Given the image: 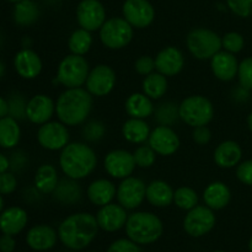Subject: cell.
<instances>
[{
	"instance_id": "cell-57",
	"label": "cell",
	"mask_w": 252,
	"mask_h": 252,
	"mask_svg": "<svg viewBox=\"0 0 252 252\" xmlns=\"http://www.w3.org/2000/svg\"><path fill=\"white\" fill-rule=\"evenodd\" d=\"M214 252H224V251H214Z\"/></svg>"
},
{
	"instance_id": "cell-27",
	"label": "cell",
	"mask_w": 252,
	"mask_h": 252,
	"mask_svg": "<svg viewBox=\"0 0 252 252\" xmlns=\"http://www.w3.org/2000/svg\"><path fill=\"white\" fill-rule=\"evenodd\" d=\"M175 191L167 182L155 180L147 186V201L158 208L169 207L174 202Z\"/></svg>"
},
{
	"instance_id": "cell-25",
	"label": "cell",
	"mask_w": 252,
	"mask_h": 252,
	"mask_svg": "<svg viewBox=\"0 0 252 252\" xmlns=\"http://www.w3.org/2000/svg\"><path fill=\"white\" fill-rule=\"evenodd\" d=\"M243 150L234 140H225L220 143L214 150V161L221 169H231L240 162Z\"/></svg>"
},
{
	"instance_id": "cell-37",
	"label": "cell",
	"mask_w": 252,
	"mask_h": 252,
	"mask_svg": "<svg viewBox=\"0 0 252 252\" xmlns=\"http://www.w3.org/2000/svg\"><path fill=\"white\" fill-rule=\"evenodd\" d=\"M174 203L184 211H191L198 206V194L191 187H180L174 193Z\"/></svg>"
},
{
	"instance_id": "cell-9",
	"label": "cell",
	"mask_w": 252,
	"mask_h": 252,
	"mask_svg": "<svg viewBox=\"0 0 252 252\" xmlns=\"http://www.w3.org/2000/svg\"><path fill=\"white\" fill-rule=\"evenodd\" d=\"M216 225L213 209L207 206H196L189 211L184 219V229L189 235L199 238L208 234Z\"/></svg>"
},
{
	"instance_id": "cell-2",
	"label": "cell",
	"mask_w": 252,
	"mask_h": 252,
	"mask_svg": "<svg viewBox=\"0 0 252 252\" xmlns=\"http://www.w3.org/2000/svg\"><path fill=\"white\" fill-rule=\"evenodd\" d=\"M59 165L66 177L78 181L88 177L95 170L97 165V155L86 143H69L62 149Z\"/></svg>"
},
{
	"instance_id": "cell-15",
	"label": "cell",
	"mask_w": 252,
	"mask_h": 252,
	"mask_svg": "<svg viewBox=\"0 0 252 252\" xmlns=\"http://www.w3.org/2000/svg\"><path fill=\"white\" fill-rule=\"evenodd\" d=\"M106 172L113 179L123 180L129 177L137 167L134 155L123 149L112 150L108 153L103 161Z\"/></svg>"
},
{
	"instance_id": "cell-1",
	"label": "cell",
	"mask_w": 252,
	"mask_h": 252,
	"mask_svg": "<svg viewBox=\"0 0 252 252\" xmlns=\"http://www.w3.org/2000/svg\"><path fill=\"white\" fill-rule=\"evenodd\" d=\"M97 219L90 213H75L61 223L58 235L62 243L71 250H83L93 243L98 233Z\"/></svg>"
},
{
	"instance_id": "cell-36",
	"label": "cell",
	"mask_w": 252,
	"mask_h": 252,
	"mask_svg": "<svg viewBox=\"0 0 252 252\" xmlns=\"http://www.w3.org/2000/svg\"><path fill=\"white\" fill-rule=\"evenodd\" d=\"M155 121L159 126H172L180 118L179 105L174 102H164L154 111Z\"/></svg>"
},
{
	"instance_id": "cell-45",
	"label": "cell",
	"mask_w": 252,
	"mask_h": 252,
	"mask_svg": "<svg viewBox=\"0 0 252 252\" xmlns=\"http://www.w3.org/2000/svg\"><path fill=\"white\" fill-rule=\"evenodd\" d=\"M236 177L244 185L252 186V160H246V161L238 165Z\"/></svg>"
},
{
	"instance_id": "cell-56",
	"label": "cell",
	"mask_w": 252,
	"mask_h": 252,
	"mask_svg": "<svg viewBox=\"0 0 252 252\" xmlns=\"http://www.w3.org/2000/svg\"><path fill=\"white\" fill-rule=\"evenodd\" d=\"M250 251L252 252V238H251V240H250Z\"/></svg>"
},
{
	"instance_id": "cell-39",
	"label": "cell",
	"mask_w": 252,
	"mask_h": 252,
	"mask_svg": "<svg viewBox=\"0 0 252 252\" xmlns=\"http://www.w3.org/2000/svg\"><path fill=\"white\" fill-rule=\"evenodd\" d=\"M106 133V127L101 121H90L83 128V137L86 142L96 143L103 138Z\"/></svg>"
},
{
	"instance_id": "cell-50",
	"label": "cell",
	"mask_w": 252,
	"mask_h": 252,
	"mask_svg": "<svg viewBox=\"0 0 252 252\" xmlns=\"http://www.w3.org/2000/svg\"><path fill=\"white\" fill-rule=\"evenodd\" d=\"M7 115H9V102L0 97V118L6 117Z\"/></svg>"
},
{
	"instance_id": "cell-7",
	"label": "cell",
	"mask_w": 252,
	"mask_h": 252,
	"mask_svg": "<svg viewBox=\"0 0 252 252\" xmlns=\"http://www.w3.org/2000/svg\"><path fill=\"white\" fill-rule=\"evenodd\" d=\"M187 48L189 53L199 61L212 59L218 53L221 47V37L208 29H194L187 34Z\"/></svg>"
},
{
	"instance_id": "cell-47",
	"label": "cell",
	"mask_w": 252,
	"mask_h": 252,
	"mask_svg": "<svg viewBox=\"0 0 252 252\" xmlns=\"http://www.w3.org/2000/svg\"><path fill=\"white\" fill-rule=\"evenodd\" d=\"M26 105L21 97H12L9 101V113L15 120L26 117Z\"/></svg>"
},
{
	"instance_id": "cell-38",
	"label": "cell",
	"mask_w": 252,
	"mask_h": 252,
	"mask_svg": "<svg viewBox=\"0 0 252 252\" xmlns=\"http://www.w3.org/2000/svg\"><path fill=\"white\" fill-rule=\"evenodd\" d=\"M134 155L135 164L138 167H143V169H147L154 165L155 160H157V153L155 150L150 147L149 144L140 145L135 149V152L133 153Z\"/></svg>"
},
{
	"instance_id": "cell-21",
	"label": "cell",
	"mask_w": 252,
	"mask_h": 252,
	"mask_svg": "<svg viewBox=\"0 0 252 252\" xmlns=\"http://www.w3.org/2000/svg\"><path fill=\"white\" fill-rule=\"evenodd\" d=\"M14 66L21 78L34 79L41 74L42 61L36 52L30 48H24L15 56Z\"/></svg>"
},
{
	"instance_id": "cell-54",
	"label": "cell",
	"mask_w": 252,
	"mask_h": 252,
	"mask_svg": "<svg viewBox=\"0 0 252 252\" xmlns=\"http://www.w3.org/2000/svg\"><path fill=\"white\" fill-rule=\"evenodd\" d=\"M4 71H5L4 64H2L1 62H0V78H1V76H2V74H4Z\"/></svg>"
},
{
	"instance_id": "cell-22",
	"label": "cell",
	"mask_w": 252,
	"mask_h": 252,
	"mask_svg": "<svg viewBox=\"0 0 252 252\" xmlns=\"http://www.w3.org/2000/svg\"><path fill=\"white\" fill-rule=\"evenodd\" d=\"M27 213L20 207H10L0 213V230L7 235H17L27 225Z\"/></svg>"
},
{
	"instance_id": "cell-18",
	"label": "cell",
	"mask_w": 252,
	"mask_h": 252,
	"mask_svg": "<svg viewBox=\"0 0 252 252\" xmlns=\"http://www.w3.org/2000/svg\"><path fill=\"white\" fill-rule=\"evenodd\" d=\"M185 56L176 47H165L155 57V69L165 76H175L184 69Z\"/></svg>"
},
{
	"instance_id": "cell-31",
	"label": "cell",
	"mask_w": 252,
	"mask_h": 252,
	"mask_svg": "<svg viewBox=\"0 0 252 252\" xmlns=\"http://www.w3.org/2000/svg\"><path fill=\"white\" fill-rule=\"evenodd\" d=\"M21 138V129L11 116L0 118V147L4 149H11L16 147Z\"/></svg>"
},
{
	"instance_id": "cell-14",
	"label": "cell",
	"mask_w": 252,
	"mask_h": 252,
	"mask_svg": "<svg viewBox=\"0 0 252 252\" xmlns=\"http://www.w3.org/2000/svg\"><path fill=\"white\" fill-rule=\"evenodd\" d=\"M122 11L133 29H147L155 19V10L148 0H126Z\"/></svg>"
},
{
	"instance_id": "cell-42",
	"label": "cell",
	"mask_w": 252,
	"mask_h": 252,
	"mask_svg": "<svg viewBox=\"0 0 252 252\" xmlns=\"http://www.w3.org/2000/svg\"><path fill=\"white\" fill-rule=\"evenodd\" d=\"M228 7L240 17H249L252 15V0H226Z\"/></svg>"
},
{
	"instance_id": "cell-44",
	"label": "cell",
	"mask_w": 252,
	"mask_h": 252,
	"mask_svg": "<svg viewBox=\"0 0 252 252\" xmlns=\"http://www.w3.org/2000/svg\"><path fill=\"white\" fill-rule=\"evenodd\" d=\"M107 252H140V249L130 239H120L111 244Z\"/></svg>"
},
{
	"instance_id": "cell-35",
	"label": "cell",
	"mask_w": 252,
	"mask_h": 252,
	"mask_svg": "<svg viewBox=\"0 0 252 252\" xmlns=\"http://www.w3.org/2000/svg\"><path fill=\"white\" fill-rule=\"evenodd\" d=\"M91 46H93L91 32L81 29V27L75 30L68 39L69 51L73 54H78V56H85L90 51Z\"/></svg>"
},
{
	"instance_id": "cell-23",
	"label": "cell",
	"mask_w": 252,
	"mask_h": 252,
	"mask_svg": "<svg viewBox=\"0 0 252 252\" xmlns=\"http://www.w3.org/2000/svg\"><path fill=\"white\" fill-rule=\"evenodd\" d=\"M117 196V189L115 184L107 179H98L91 182L88 187V198L94 206L103 207L112 203Z\"/></svg>"
},
{
	"instance_id": "cell-32",
	"label": "cell",
	"mask_w": 252,
	"mask_h": 252,
	"mask_svg": "<svg viewBox=\"0 0 252 252\" xmlns=\"http://www.w3.org/2000/svg\"><path fill=\"white\" fill-rule=\"evenodd\" d=\"M54 199L63 204H74L81 198V189L76 180L64 179L61 180L53 192Z\"/></svg>"
},
{
	"instance_id": "cell-30",
	"label": "cell",
	"mask_w": 252,
	"mask_h": 252,
	"mask_svg": "<svg viewBox=\"0 0 252 252\" xmlns=\"http://www.w3.org/2000/svg\"><path fill=\"white\" fill-rule=\"evenodd\" d=\"M59 184L58 172L51 164H43L37 169L34 175V186L41 193H53Z\"/></svg>"
},
{
	"instance_id": "cell-10",
	"label": "cell",
	"mask_w": 252,
	"mask_h": 252,
	"mask_svg": "<svg viewBox=\"0 0 252 252\" xmlns=\"http://www.w3.org/2000/svg\"><path fill=\"white\" fill-rule=\"evenodd\" d=\"M117 201L123 208L135 209L147 198V185L138 177H126L117 187Z\"/></svg>"
},
{
	"instance_id": "cell-20",
	"label": "cell",
	"mask_w": 252,
	"mask_h": 252,
	"mask_svg": "<svg viewBox=\"0 0 252 252\" xmlns=\"http://www.w3.org/2000/svg\"><path fill=\"white\" fill-rule=\"evenodd\" d=\"M211 69L214 76L221 81H231L239 70V63L233 53L226 51H219L211 59Z\"/></svg>"
},
{
	"instance_id": "cell-43",
	"label": "cell",
	"mask_w": 252,
	"mask_h": 252,
	"mask_svg": "<svg viewBox=\"0 0 252 252\" xmlns=\"http://www.w3.org/2000/svg\"><path fill=\"white\" fill-rule=\"evenodd\" d=\"M135 71L139 75L147 76L152 74L155 69V58H152L150 56H142L135 61L134 64Z\"/></svg>"
},
{
	"instance_id": "cell-58",
	"label": "cell",
	"mask_w": 252,
	"mask_h": 252,
	"mask_svg": "<svg viewBox=\"0 0 252 252\" xmlns=\"http://www.w3.org/2000/svg\"><path fill=\"white\" fill-rule=\"evenodd\" d=\"M0 44H1V38H0Z\"/></svg>"
},
{
	"instance_id": "cell-49",
	"label": "cell",
	"mask_w": 252,
	"mask_h": 252,
	"mask_svg": "<svg viewBox=\"0 0 252 252\" xmlns=\"http://www.w3.org/2000/svg\"><path fill=\"white\" fill-rule=\"evenodd\" d=\"M15 246H16V243L12 235L4 234L0 238V251L1 252H12L15 250Z\"/></svg>"
},
{
	"instance_id": "cell-55",
	"label": "cell",
	"mask_w": 252,
	"mask_h": 252,
	"mask_svg": "<svg viewBox=\"0 0 252 252\" xmlns=\"http://www.w3.org/2000/svg\"><path fill=\"white\" fill-rule=\"evenodd\" d=\"M7 1H11V2H20L21 0H7Z\"/></svg>"
},
{
	"instance_id": "cell-29",
	"label": "cell",
	"mask_w": 252,
	"mask_h": 252,
	"mask_svg": "<svg viewBox=\"0 0 252 252\" xmlns=\"http://www.w3.org/2000/svg\"><path fill=\"white\" fill-rule=\"evenodd\" d=\"M150 127L144 120L132 118L126 121L122 127V134L127 142L132 144H143L149 139Z\"/></svg>"
},
{
	"instance_id": "cell-13",
	"label": "cell",
	"mask_w": 252,
	"mask_h": 252,
	"mask_svg": "<svg viewBox=\"0 0 252 252\" xmlns=\"http://www.w3.org/2000/svg\"><path fill=\"white\" fill-rule=\"evenodd\" d=\"M76 20L81 29L97 31L106 21V10L98 0H81L76 9Z\"/></svg>"
},
{
	"instance_id": "cell-51",
	"label": "cell",
	"mask_w": 252,
	"mask_h": 252,
	"mask_svg": "<svg viewBox=\"0 0 252 252\" xmlns=\"http://www.w3.org/2000/svg\"><path fill=\"white\" fill-rule=\"evenodd\" d=\"M10 167V161L5 155L0 154V174L6 172Z\"/></svg>"
},
{
	"instance_id": "cell-6",
	"label": "cell",
	"mask_w": 252,
	"mask_h": 252,
	"mask_svg": "<svg viewBox=\"0 0 252 252\" xmlns=\"http://www.w3.org/2000/svg\"><path fill=\"white\" fill-rule=\"evenodd\" d=\"M90 66L84 56L69 54L59 63L57 80L66 89L81 88L86 83Z\"/></svg>"
},
{
	"instance_id": "cell-52",
	"label": "cell",
	"mask_w": 252,
	"mask_h": 252,
	"mask_svg": "<svg viewBox=\"0 0 252 252\" xmlns=\"http://www.w3.org/2000/svg\"><path fill=\"white\" fill-rule=\"evenodd\" d=\"M248 127H249V129L252 132V112L248 116Z\"/></svg>"
},
{
	"instance_id": "cell-12",
	"label": "cell",
	"mask_w": 252,
	"mask_h": 252,
	"mask_svg": "<svg viewBox=\"0 0 252 252\" xmlns=\"http://www.w3.org/2000/svg\"><path fill=\"white\" fill-rule=\"evenodd\" d=\"M115 70L107 64H98L95 68L91 69L86 79V90L96 97H102L108 95L113 90L116 85Z\"/></svg>"
},
{
	"instance_id": "cell-24",
	"label": "cell",
	"mask_w": 252,
	"mask_h": 252,
	"mask_svg": "<svg viewBox=\"0 0 252 252\" xmlns=\"http://www.w3.org/2000/svg\"><path fill=\"white\" fill-rule=\"evenodd\" d=\"M26 241L30 248L36 251L51 250L57 243V233L52 226L41 224L30 229Z\"/></svg>"
},
{
	"instance_id": "cell-40",
	"label": "cell",
	"mask_w": 252,
	"mask_h": 252,
	"mask_svg": "<svg viewBox=\"0 0 252 252\" xmlns=\"http://www.w3.org/2000/svg\"><path fill=\"white\" fill-rule=\"evenodd\" d=\"M244 46H245L244 37L238 32H229L221 37V47L224 51L235 54L243 51Z\"/></svg>"
},
{
	"instance_id": "cell-26",
	"label": "cell",
	"mask_w": 252,
	"mask_h": 252,
	"mask_svg": "<svg viewBox=\"0 0 252 252\" xmlns=\"http://www.w3.org/2000/svg\"><path fill=\"white\" fill-rule=\"evenodd\" d=\"M231 198L229 187L224 182L216 181L209 184L203 192V201L213 211L225 208Z\"/></svg>"
},
{
	"instance_id": "cell-19",
	"label": "cell",
	"mask_w": 252,
	"mask_h": 252,
	"mask_svg": "<svg viewBox=\"0 0 252 252\" xmlns=\"http://www.w3.org/2000/svg\"><path fill=\"white\" fill-rule=\"evenodd\" d=\"M56 112V103L49 96L36 95L27 102L26 105V118L34 125H44L49 122Z\"/></svg>"
},
{
	"instance_id": "cell-53",
	"label": "cell",
	"mask_w": 252,
	"mask_h": 252,
	"mask_svg": "<svg viewBox=\"0 0 252 252\" xmlns=\"http://www.w3.org/2000/svg\"><path fill=\"white\" fill-rule=\"evenodd\" d=\"M2 208H4V199H2L1 193H0V213L2 212Z\"/></svg>"
},
{
	"instance_id": "cell-5",
	"label": "cell",
	"mask_w": 252,
	"mask_h": 252,
	"mask_svg": "<svg viewBox=\"0 0 252 252\" xmlns=\"http://www.w3.org/2000/svg\"><path fill=\"white\" fill-rule=\"evenodd\" d=\"M179 115L192 128L207 126L214 117L213 103L206 96H189L179 105Z\"/></svg>"
},
{
	"instance_id": "cell-4",
	"label": "cell",
	"mask_w": 252,
	"mask_h": 252,
	"mask_svg": "<svg viewBox=\"0 0 252 252\" xmlns=\"http://www.w3.org/2000/svg\"><path fill=\"white\" fill-rule=\"evenodd\" d=\"M128 238L140 245L153 244L161 236L162 223L159 217L149 212H135L128 216L126 223Z\"/></svg>"
},
{
	"instance_id": "cell-11",
	"label": "cell",
	"mask_w": 252,
	"mask_h": 252,
	"mask_svg": "<svg viewBox=\"0 0 252 252\" xmlns=\"http://www.w3.org/2000/svg\"><path fill=\"white\" fill-rule=\"evenodd\" d=\"M69 130L64 123L59 122H47L39 127L37 132V140L42 148L51 152L62 150L69 144Z\"/></svg>"
},
{
	"instance_id": "cell-8",
	"label": "cell",
	"mask_w": 252,
	"mask_h": 252,
	"mask_svg": "<svg viewBox=\"0 0 252 252\" xmlns=\"http://www.w3.org/2000/svg\"><path fill=\"white\" fill-rule=\"evenodd\" d=\"M133 38V27L125 17H111L100 29V39L108 49H122Z\"/></svg>"
},
{
	"instance_id": "cell-48",
	"label": "cell",
	"mask_w": 252,
	"mask_h": 252,
	"mask_svg": "<svg viewBox=\"0 0 252 252\" xmlns=\"http://www.w3.org/2000/svg\"><path fill=\"white\" fill-rule=\"evenodd\" d=\"M193 140L198 145L208 144L212 138V133L207 126H201V127L193 128Z\"/></svg>"
},
{
	"instance_id": "cell-17",
	"label": "cell",
	"mask_w": 252,
	"mask_h": 252,
	"mask_svg": "<svg viewBox=\"0 0 252 252\" xmlns=\"http://www.w3.org/2000/svg\"><path fill=\"white\" fill-rule=\"evenodd\" d=\"M97 223L100 229L108 231V233H115L120 230L127 223V209L123 208L120 203H108L106 206L101 207L97 212Z\"/></svg>"
},
{
	"instance_id": "cell-16",
	"label": "cell",
	"mask_w": 252,
	"mask_h": 252,
	"mask_svg": "<svg viewBox=\"0 0 252 252\" xmlns=\"http://www.w3.org/2000/svg\"><path fill=\"white\" fill-rule=\"evenodd\" d=\"M149 145L158 155L170 157L180 148V138L170 126H158L150 132Z\"/></svg>"
},
{
	"instance_id": "cell-33",
	"label": "cell",
	"mask_w": 252,
	"mask_h": 252,
	"mask_svg": "<svg viewBox=\"0 0 252 252\" xmlns=\"http://www.w3.org/2000/svg\"><path fill=\"white\" fill-rule=\"evenodd\" d=\"M39 17L38 5L33 0H21L14 9V20L20 26H30Z\"/></svg>"
},
{
	"instance_id": "cell-46",
	"label": "cell",
	"mask_w": 252,
	"mask_h": 252,
	"mask_svg": "<svg viewBox=\"0 0 252 252\" xmlns=\"http://www.w3.org/2000/svg\"><path fill=\"white\" fill-rule=\"evenodd\" d=\"M17 180L10 172H2L0 174V193L10 194L16 189Z\"/></svg>"
},
{
	"instance_id": "cell-34",
	"label": "cell",
	"mask_w": 252,
	"mask_h": 252,
	"mask_svg": "<svg viewBox=\"0 0 252 252\" xmlns=\"http://www.w3.org/2000/svg\"><path fill=\"white\" fill-rule=\"evenodd\" d=\"M143 93L152 100H159L166 94L167 91V79L166 76L160 74L159 71L147 75L143 80Z\"/></svg>"
},
{
	"instance_id": "cell-28",
	"label": "cell",
	"mask_w": 252,
	"mask_h": 252,
	"mask_svg": "<svg viewBox=\"0 0 252 252\" xmlns=\"http://www.w3.org/2000/svg\"><path fill=\"white\" fill-rule=\"evenodd\" d=\"M126 111L132 118L145 120L154 113L155 108L152 98L148 97L144 93H134L126 101Z\"/></svg>"
},
{
	"instance_id": "cell-3",
	"label": "cell",
	"mask_w": 252,
	"mask_h": 252,
	"mask_svg": "<svg viewBox=\"0 0 252 252\" xmlns=\"http://www.w3.org/2000/svg\"><path fill=\"white\" fill-rule=\"evenodd\" d=\"M93 108V95L86 89H66L56 102V113L65 126H79L88 120Z\"/></svg>"
},
{
	"instance_id": "cell-41",
	"label": "cell",
	"mask_w": 252,
	"mask_h": 252,
	"mask_svg": "<svg viewBox=\"0 0 252 252\" xmlns=\"http://www.w3.org/2000/svg\"><path fill=\"white\" fill-rule=\"evenodd\" d=\"M238 76L244 90H252V57L245 58L239 64Z\"/></svg>"
}]
</instances>
